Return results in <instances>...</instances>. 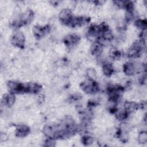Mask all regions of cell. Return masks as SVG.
Listing matches in <instances>:
<instances>
[{
  "label": "cell",
  "instance_id": "1",
  "mask_svg": "<svg viewBox=\"0 0 147 147\" xmlns=\"http://www.w3.org/2000/svg\"><path fill=\"white\" fill-rule=\"evenodd\" d=\"M13 46L17 48H23L25 45L26 38L24 33L21 31L15 32L10 40Z\"/></svg>",
  "mask_w": 147,
  "mask_h": 147
},
{
  "label": "cell",
  "instance_id": "2",
  "mask_svg": "<svg viewBox=\"0 0 147 147\" xmlns=\"http://www.w3.org/2000/svg\"><path fill=\"white\" fill-rule=\"evenodd\" d=\"M72 16V10L68 8H63L61 9L58 16L60 22L65 25L67 24Z\"/></svg>",
  "mask_w": 147,
  "mask_h": 147
},
{
  "label": "cell",
  "instance_id": "3",
  "mask_svg": "<svg viewBox=\"0 0 147 147\" xmlns=\"http://www.w3.org/2000/svg\"><path fill=\"white\" fill-rule=\"evenodd\" d=\"M30 129L29 126L24 124H20L16 126L15 136L18 138H25L30 133Z\"/></svg>",
  "mask_w": 147,
  "mask_h": 147
},
{
  "label": "cell",
  "instance_id": "4",
  "mask_svg": "<svg viewBox=\"0 0 147 147\" xmlns=\"http://www.w3.org/2000/svg\"><path fill=\"white\" fill-rule=\"evenodd\" d=\"M101 67L102 73L106 77H110L115 72L113 66V63L110 61H105L102 63Z\"/></svg>",
  "mask_w": 147,
  "mask_h": 147
},
{
  "label": "cell",
  "instance_id": "5",
  "mask_svg": "<svg viewBox=\"0 0 147 147\" xmlns=\"http://www.w3.org/2000/svg\"><path fill=\"white\" fill-rule=\"evenodd\" d=\"M122 72L126 76H133L136 74L134 63L131 61L125 62L122 67Z\"/></svg>",
  "mask_w": 147,
  "mask_h": 147
},
{
  "label": "cell",
  "instance_id": "6",
  "mask_svg": "<svg viewBox=\"0 0 147 147\" xmlns=\"http://www.w3.org/2000/svg\"><path fill=\"white\" fill-rule=\"evenodd\" d=\"M85 74L87 78L92 80H95L98 77L96 71L94 67L87 68L85 71Z\"/></svg>",
  "mask_w": 147,
  "mask_h": 147
},
{
  "label": "cell",
  "instance_id": "7",
  "mask_svg": "<svg viewBox=\"0 0 147 147\" xmlns=\"http://www.w3.org/2000/svg\"><path fill=\"white\" fill-rule=\"evenodd\" d=\"M137 141L143 145L144 144H146L147 142V134L146 131H141L137 137Z\"/></svg>",
  "mask_w": 147,
  "mask_h": 147
}]
</instances>
